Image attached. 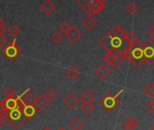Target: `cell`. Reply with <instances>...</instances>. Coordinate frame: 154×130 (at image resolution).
Returning <instances> with one entry per match:
<instances>
[{
    "label": "cell",
    "mask_w": 154,
    "mask_h": 130,
    "mask_svg": "<svg viewBox=\"0 0 154 130\" xmlns=\"http://www.w3.org/2000/svg\"><path fill=\"white\" fill-rule=\"evenodd\" d=\"M127 33L123 28L118 25H114L103 38L99 41L107 52L112 50H118L121 52L129 45L127 42Z\"/></svg>",
    "instance_id": "obj_1"
},
{
    "label": "cell",
    "mask_w": 154,
    "mask_h": 130,
    "mask_svg": "<svg viewBox=\"0 0 154 130\" xmlns=\"http://www.w3.org/2000/svg\"><path fill=\"white\" fill-rule=\"evenodd\" d=\"M124 58L132 62L136 67H140L143 61L142 43H139L134 45H128L122 52Z\"/></svg>",
    "instance_id": "obj_2"
},
{
    "label": "cell",
    "mask_w": 154,
    "mask_h": 130,
    "mask_svg": "<svg viewBox=\"0 0 154 130\" xmlns=\"http://www.w3.org/2000/svg\"><path fill=\"white\" fill-rule=\"evenodd\" d=\"M3 113L6 119V123H8L14 130H17L21 126V125L27 120L22 113L20 108L10 111H3Z\"/></svg>",
    "instance_id": "obj_3"
},
{
    "label": "cell",
    "mask_w": 154,
    "mask_h": 130,
    "mask_svg": "<svg viewBox=\"0 0 154 130\" xmlns=\"http://www.w3.org/2000/svg\"><path fill=\"white\" fill-rule=\"evenodd\" d=\"M77 4H78L88 15L94 16L98 13H100L105 6L104 0H77Z\"/></svg>",
    "instance_id": "obj_4"
},
{
    "label": "cell",
    "mask_w": 154,
    "mask_h": 130,
    "mask_svg": "<svg viewBox=\"0 0 154 130\" xmlns=\"http://www.w3.org/2000/svg\"><path fill=\"white\" fill-rule=\"evenodd\" d=\"M124 91V90H121L117 94H112L111 92L107 93L101 100L100 104L101 106L107 111V112H112L119 105H120V99L119 96Z\"/></svg>",
    "instance_id": "obj_5"
},
{
    "label": "cell",
    "mask_w": 154,
    "mask_h": 130,
    "mask_svg": "<svg viewBox=\"0 0 154 130\" xmlns=\"http://www.w3.org/2000/svg\"><path fill=\"white\" fill-rule=\"evenodd\" d=\"M2 53L10 61H13L14 60H16V58L21 53V48L17 45L16 39L9 42L4 47V49L2 50Z\"/></svg>",
    "instance_id": "obj_6"
},
{
    "label": "cell",
    "mask_w": 154,
    "mask_h": 130,
    "mask_svg": "<svg viewBox=\"0 0 154 130\" xmlns=\"http://www.w3.org/2000/svg\"><path fill=\"white\" fill-rule=\"evenodd\" d=\"M142 52H143V61L147 65H150L154 61V43L152 40L149 39L144 43H142Z\"/></svg>",
    "instance_id": "obj_7"
},
{
    "label": "cell",
    "mask_w": 154,
    "mask_h": 130,
    "mask_svg": "<svg viewBox=\"0 0 154 130\" xmlns=\"http://www.w3.org/2000/svg\"><path fill=\"white\" fill-rule=\"evenodd\" d=\"M0 103H1L3 111H10V110L16 109L17 108H21L24 106L21 99H18V96L16 99H7L6 98L3 101H1Z\"/></svg>",
    "instance_id": "obj_8"
},
{
    "label": "cell",
    "mask_w": 154,
    "mask_h": 130,
    "mask_svg": "<svg viewBox=\"0 0 154 130\" xmlns=\"http://www.w3.org/2000/svg\"><path fill=\"white\" fill-rule=\"evenodd\" d=\"M64 35L66 36V38H67L71 43H75L77 41H78V40L81 38V36H82L83 34H82V33H81L78 29H77L75 26H72L71 29H70Z\"/></svg>",
    "instance_id": "obj_9"
},
{
    "label": "cell",
    "mask_w": 154,
    "mask_h": 130,
    "mask_svg": "<svg viewBox=\"0 0 154 130\" xmlns=\"http://www.w3.org/2000/svg\"><path fill=\"white\" fill-rule=\"evenodd\" d=\"M63 102H64V104H65L67 107H69L70 108H74L77 105L79 104L80 99H79V98H77V96H76L75 94H73V93L71 92V93H69V94L64 98Z\"/></svg>",
    "instance_id": "obj_10"
},
{
    "label": "cell",
    "mask_w": 154,
    "mask_h": 130,
    "mask_svg": "<svg viewBox=\"0 0 154 130\" xmlns=\"http://www.w3.org/2000/svg\"><path fill=\"white\" fill-rule=\"evenodd\" d=\"M21 110L27 120L34 117L38 111V109L35 108V106H25V105L21 108Z\"/></svg>",
    "instance_id": "obj_11"
},
{
    "label": "cell",
    "mask_w": 154,
    "mask_h": 130,
    "mask_svg": "<svg viewBox=\"0 0 154 130\" xmlns=\"http://www.w3.org/2000/svg\"><path fill=\"white\" fill-rule=\"evenodd\" d=\"M109 73H110V70L105 66L104 64H100L99 66L94 70V74L102 80L105 79L109 75Z\"/></svg>",
    "instance_id": "obj_12"
},
{
    "label": "cell",
    "mask_w": 154,
    "mask_h": 130,
    "mask_svg": "<svg viewBox=\"0 0 154 130\" xmlns=\"http://www.w3.org/2000/svg\"><path fill=\"white\" fill-rule=\"evenodd\" d=\"M96 24H97V21L93 17V16H90V15L86 16L82 21V25L87 30H92L96 25Z\"/></svg>",
    "instance_id": "obj_13"
},
{
    "label": "cell",
    "mask_w": 154,
    "mask_h": 130,
    "mask_svg": "<svg viewBox=\"0 0 154 130\" xmlns=\"http://www.w3.org/2000/svg\"><path fill=\"white\" fill-rule=\"evenodd\" d=\"M40 9L45 14V15H51L54 10H55V6L50 1V0H46L45 1L41 6H40Z\"/></svg>",
    "instance_id": "obj_14"
},
{
    "label": "cell",
    "mask_w": 154,
    "mask_h": 130,
    "mask_svg": "<svg viewBox=\"0 0 154 130\" xmlns=\"http://www.w3.org/2000/svg\"><path fill=\"white\" fill-rule=\"evenodd\" d=\"M49 103L50 102L46 99V98L44 95H40L38 98H36V102H35V108L38 110L42 111V110L45 109L48 107Z\"/></svg>",
    "instance_id": "obj_15"
},
{
    "label": "cell",
    "mask_w": 154,
    "mask_h": 130,
    "mask_svg": "<svg viewBox=\"0 0 154 130\" xmlns=\"http://www.w3.org/2000/svg\"><path fill=\"white\" fill-rule=\"evenodd\" d=\"M138 125H139L138 120L135 119L133 117H129L128 120H126V121L122 124V127L123 130H133Z\"/></svg>",
    "instance_id": "obj_16"
},
{
    "label": "cell",
    "mask_w": 154,
    "mask_h": 130,
    "mask_svg": "<svg viewBox=\"0 0 154 130\" xmlns=\"http://www.w3.org/2000/svg\"><path fill=\"white\" fill-rule=\"evenodd\" d=\"M22 103L25 106H35V102H36V97L32 93V92H28L22 99H21Z\"/></svg>",
    "instance_id": "obj_17"
},
{
    "label": "cell",
    "mask_w": 154,
    "mask_h": 130,
    "mask_svg": "<svg viewBox=\"0 0 154 130\" xmlns=\"http://www.w3.org/2000/svg\"><path fill=\"white\" fill-rule=\"evenodd\" d=\"M85 126L84 122L79 119L78 117H74L70 123H69V127L71 130H82Z\"/></svg>",
    "instance_id": "obj_18"
},
{
    "label": "cell",
    "mask_w": 154,
    "mask_h": 130,
    "mask_svg": "<svg viewBox=\"0 0 154 130\" xmlns=\"http://www.w3.org/2000/svg\"><path fill=\"white\" fill-rule=\"evenodd\" d=\"M94 99H95L94 94L91 90H85L83 92V94L81 95V97H80L79 99H81L83 102H91L92 103V101H94Z\"/></svg>",
    "instance_id": "obj_19"
},
{
    "label": "cell",
    "mask_w": 154,
    "mask_h": 130,
    "mask_svg": "<svg viewBox=\"0 0 154 130\" xmlns=\"http://www.w3.org/2000/svg\"><path fill=\"white\" fill-rule=\"evenodd\" d=\"M65 74L71 79V80H75L77 77L79 76V74H80V72H79V71L76 69V67H74V66H71L67 71H66V72H65Z\"/></svg>",
    "instance_id": "obj_20"
},
{
    "label": "cell",
    "mask_w": 154,
    "mask_h": 130,
    "mask_svg": "<svg viewBox=\"0 0 154 130\" xmlns=\"http://www.w3.org/2000/svg\"><path fill=\"white\" fill-rule=\"evenodd\" d=\"M143 94H145L147 97H153L154 96V85L152 83H148L143 89H142Z\"/></svg>",
    "instance_id": "obj_21"
},
{
    "label": "cell",
    "mask_w": 154,
    "mask_h": 130,
    "mask_svg": "<svg viewBox=\"0 0 154 130\" xmlns=\"http://www.w3.org/2000/svg\"><path fill=\"white\" fill-rule=\"evenodd\" d=\"M94 108V106L93 103L91 102H84L82 105H81V109L83 110L84 113L85 114H90Z\"/></svg>",
    "instance_id": "obj_22"
},
{
    "label": "cell",
    "mask_w": 154,
    "mask_h": 130,
    "mask_svg": "<svg viewBox=\"0 0 154 130\" xmlns=\"http://www.w3.org/2000/svg\"><path fill=\"white\" fill-rule=\"evenodd\" d=\"M44 96H45V97L46 98V99L50 102V101H53V100L57 97V93H56V91H55L54 89L50 88V89H48V90H46V92L45 93Z\"/></svg>",
    "instance_id": "obj_23"
},
{
    "label": "cell",
    "mask_w": 154,
    "mask_h": 130,
    "mask_svg": "<svg viewBox=\"0 0 154 130\" xmlns=\"http://www.w3.org/2000/svg\"><path fill=\"white\" fill-rule=\"evenodd\" d=\"M50 38H51V40H52L54 43H59L63 40V34L61 32L56 31V32H54V34H51Z\"/></svg>",
    "instance_id": "obj_24"
},
{
    "label": "cell",
    "mask_w": 154,
    "mask_h": 130,
    "mask_svg": "<svg viewBox=\"0 0 154 130\" xmlns=\"http://www.w3.org/2000/svg\"><path fill=\"white\" fill-rule=\"evenodd\" d=\"M127 42L129 45H134L140 43L138 37L133 34V33H130L127 34Z\"/></svg>",
    "instance_id": "obj_25"
},
{
    "label": "cell",
    "mask_w": 154,
    "mask_h": 130,
    "mask_svg": "<svg viewBox=\"0 0 154 130\" xmlns=\"http://www.w3.org/2000/svg\"><path fill=\"white\" fill-rule=\"evenodd\" d=\"M4 95L7 99H16L17 98V95L16 93V91L14 90V89L12 87H8L4 91Z\"/></svg>",
    "instance_id": "obj_26"
},
{
    "label": "cell",
    "mask_w": 154,
    "mask_h": 130,
    "mask_svg": "<svg viewBox=\"0 0 154 130\" xmlns=\"http://www.w3.org/2000/svg\"><path fill=\"white\" fill-rule=\"evenodd\" d=\"M126 11L130 14V15H134L138 10H139V7H138V6L136 5V4H134L133 2H131V3H130L129 5H127V7H126Z\"/></svg>",
    "instance_id": "obj_27"
},
{
    "label": "cell",
    "mask_w": 154,
    "mask_h": 130,
    "mask_svg": "<svg viewBox=\"0 0 154 130\" xmlns=\"http://www.w3.org/2000/svg\"><path fill=\"white\" fill-rule=\"evenodd\" d=\"M71 27H72V25H71L67 21H63V22L59 25V30H60L62 33H63L64 34L71 29Z\"/></svg>",
    "instance_id": "obj_28"
},
{
    "label": "cell",
    "mask_w": 154,
    "mask_h": 130,
    "mask_svg": "<svg viewBox=\"0 0 154 130\" xmlns=\"http://www.w3.org/2000/svg\"><path fill=\"white\" fill-rule=\"evenodd\" d=\"M124 60H125V58H124L123 54L122 53L120 56H118L117 58H115L113 63L111 65V67H112V69H117V68L119 67V65H121V63H122V61H123Z\"/></svg>",
    "instance_id": "obj_29"
},
{
    "label": "cell",
    "mask_w": 154,
    "mask_h": 130,
    "mask_svg": "<svg viewBox=\"0 0 154 130\" xmlns=\"http://www.w3.org/2000/svg\"><path fill=\"white\" fill-rule=\"evenodd\" d=\"M103 60H104V61L108 64V65H111L113 63V61H114V60H115V57L110 52H107V53L103 56Z\"/></svg>",
    "instance_id": "obj_30"
},
{
    "label": "cell",
    "mask_w": 154,
    "mask_h": 130,
    "mask_svg": "<svg viewBox=\"0 0 154 130\" xmlns=\"http://www.w3.org/2000/svg\"><path fill=\"white\" fill-rule=\"evenodd\" d=\"M20 32H21V29H20L17 25H13L8 29V33H9L12 36H14V37L17 36V35L20 34Z\"/></svg>",
    "instance_id": "obj_31"
},
{
    "label": "cell",
    "mask_w": 154,
    "mask_h": 130,
    "mask_svg": "<svg viewBox=\"0 0 154 130\" xmlns=\"http://www.w3.org/2000/svg\"><path fill=\"white\" fill-rule=\"evenodd\" d=\"M146 108H147V110H148L149 113H154V100L149 101V102L147 104Z\"/></svg>",
    "instance_id": "obj_32"
},
{
    "label": "cell",
    "mask_w": 154,
    "mask_h": 130,
    "mask_svg": "<svg viewBox=\"0 0 154 130\" xmlns=\"http://www.w3.org/2000/svg\"><path fill=\"white\" fill-rule=\"evenodd\" d=\"M5 25H6V22L1 17H0V34H5V32H6Z\"/></svg>",
    "instance_id": "obj_33"
},
{
    "label": "cell",
    "mask_w": 154,
    "mask_h": 130,
    "mask_svg": "<svg viewBox=\"0 0 154 130\" xmlns=\"http://www.w3.org/2000/svg\"><path fill=\"white\" fill-rule=\"evenodd\" d=\"M7 43H8V40L4 36V34H0V49H1L3 46H5Z\"/></svg>",
    "instance_id": "obj_34"
},
{
    "label": "cell",
    "mask_w": 154,
    "mask_h": 130,
    "mask_svg": "<svg viewBox=\"0 0 154 130\" xmlns=\"http://www.w3.org/2000/svg\"><path fill=\"white\" fill-rule=\"evenodd\" d=\"M147 34H148V35L149 36V38L150 39H152V40H154V25L148 30V32H147Z\"/></svg>",
    "instance_id": "obj_35"
},
{
    "label": "cell",
    "mask_w": 154,
    "mask_h": 130,
    "mask_svg": "<svg viewBox=\"0 0 154 130\" xmlns=\"http://www.w3.org/2000/svg\"><path fill=\"white\" fill-rule=\"evenodd\" d=\"M5 123H6V119H5V117H4V113L0 112V127H1Z\"/></svg>",
    "instance_id": "obj_36"
},
{
    "label": "cell",
    "mask_w": 154,
    "mask_h": 130,
    "mask_svg": "<svg viewBox=\"0 0 154 130\" xmlns=\"http://www.w3.org/2000/svg\"><path fill=\"white\" fill-rule=\"evenodd\" d=\"M0 112H3V108H2V106H1V103H0Z\"/></svg>",
    "instance_id": "obj_37"
},
{
    "label": "cell",
    "mask_w": 154,
    "mask_h": 130,
    "mask_svg": "<svg viewBox=\"0 0 154 130\" xmlns=\"http://www.w3.org/2000/svg\"><path fill=\"white\" fill-rule=\"evenodd\" d=\"M43 130H51V129H50L49 127H45V128H44Z\"/></svg>",
    "instance_id": "obj_38"
},
{
    "label": "cell",
    "mask_w": 154,
    "mask_h": 130,
    "mask_svg": "<svg viewBox=\"0 0 154 130\" xmlns=\"http://www.w3.org/2000/svg\"><path fill=\"white\" fill-rule=\"evenodd\" d=\"M150 128H151V130H154V124L151 126V127H150Z\"/></svg>",
    "instance_id": "obj_39"
},
{
    "label": "cell",
    "mask_w": 154,
    "mask_h": 130,
    "mask_svg": "<svg viewBox=\"0 0 154 130\" xmlns=\"http://www.w3.org/2000/svg\"><path fill=\"white\" fill-rule=\"evenodd\" d=\"M58 130H63V128H60V129H58Z\"/></svg>",
    "instance_id": "obj_40"
}]
</instances>
